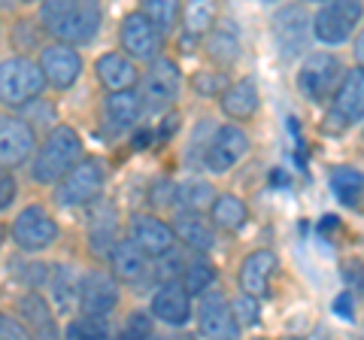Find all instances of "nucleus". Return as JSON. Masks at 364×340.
Listing matches in <instances>:
<instances>
[{
  "label": "nucleus",
  "instance_id": "35",
  "mask_svg": "<svg viewBox=\"0 0 364 340\" xmlns=\"http://www.w3.org/2000/svg\"><path fill=\"white\" fill-rule=\"evenodd\" d=\"M67 337H107L109 328L107 319H95V316H82V319H73L64 328Z\"/></svg>",
  "mask_w": 364,
  "mask_h": 340
},
{
  "label": "nucleus",
  "instance_id": "12",
  "mask_svg": "<svg viewBox=\"0 0 364 340\" xmlns=\"http://www.w3.org/2000/svg\"><path fill=\"white\" fill-rule=\"evenodd\" d=\"M119 43L128 58L134 61H152L158 52H161L164 33L158 31L143 13H131L124 16L122 28H119Z\"/></svg>",
  "mask_w": 364,
  "mask_h": 340
},
{
  "label": "nucleus",
  "instance_id": "42",
  "mask_svg": "<svg viewBox=\"0 0 364 340\" xmlns=\"http://www.w3.org/2000/svg\"><path fill=\"white\" fill-rule=\"evenodd\" d=\"M16 6V0H0V9H13Z\"/></svg>",
  "mask_w": 364,
  "mask_h": 340
},
{
  "label": "nucleus",
  "instance_id": "11",
  "mask_svg": "<svg viewBox=\"0 0 364 340\" xmlns=\"http://www.w3.org/2000/svg\"><path fill=\"white\" fill-rule=\"evenodd\" d=\"M246 155H249V134L240 124L228 122L222 128H215L207 152H203V161H207L213 174H228V170L240 164Z\"/></svg>",
  "mask_w": 364,
  "mask_h": 340
},
{
  "label": "nucleus",
  "instance_id": "20",
  "mask_svg": "<svg viewBox=\"0 0 364 340\" xmlns=\"http://www.w3.org/2000/svg\"><path fill=\"white\" fill-rule=\"evenodd\" d=\"M258 104H261L258 83L252 76H243V79H237V83L222 88V110H225L228 119H237V122L252 119L258 112Z\"/></svg>",
  "mask_w": 364,
  "mask_h": 340
},
{
  "label": "nucleus",
  "instance_id": "15",
  "mask_svg": "<svg viewBox=\"0 0 364 340\" xmlns=\"http://www.w3.org/2000/svg\"><path fill=\"white\" fill-rule=\"evenodd\" d=\"M152 319L164 322L170 328H182L191 319V294L179 286L176 280H167L158 286V292L152 294Z\"/></svg>",
  "mask_w": 364,
  "mask_h": 340
},
{
  "label": "nucleus",
  "instance_id": "29",
  "mask_svg": "<svg viewBox=\"0 0 364 340\" xmlns=\"http://www.w3.org/2000/svg\"><path fill=\"white\" fill-rule=\"evenodd\" d=\"M207 55L215 64H222V67L234 64L237 58H240V37H237V31L234 28H215V31H210Z\"/></svg>",
  "mask_w": 364,
  "mask_h": 340
},
{
  "label": "nucleus",
  "instance_id": "3",
  "mask_svg": "<svg viewBox=\"0 0 364 340\" xmlns=\"http://www.w3.org/2000/svg\"><path fill=\"white\" fill-rule=\"evenodd\" d=\"M46 79L37 61L31 58H4L0 61V104L4 107H28L40 100Z\"/></svg>",
  "mask_w": 364,
  "mask_h": 340
},
{
  "label": "nucleus",
  "instance_id": "8",
  "mask_svg": "<svg viewBox=\"0 0 364 340\" xmlns=\"http://www.w3.org/2000/svg\"><path fill=\"white\" fill-rule=\"evenodd\" d=\"M361 18V4L358 0H328V6H322L310 21V28L316 33L318 43L325 46H340L352 37V28Z\"/></svg>",
  "mask_w": 364,
  "mask_h": 340
},
{
  "label": "nucleus",
  "instance_id": "31",
  "mask_svg": "<svg viewBox=\"0 0 364 340\" xmlns=\"http://www.w3.org/2000/svg\"><path fill=\"white\" fill-rule=\"evenodd\" d=\"M49 280V289H52V301H55V310L61 313H73L76 310V301H79V282H73V274L67 267H55Z\"/></svg>",
  "mask_w": 364,
  "mask_h": 340
},
{
  "label": "nucleus",
  "instance_id": "27",
  "mask_svg": "<svg viewBox=\"0 0 364 340\" xmlns=\"http://www.w3.org/2000/svg\"><path fill=\"white\" fill-rule=\"evenodd\" d=\"M210 219L222 231H240L249 222V207L237 195H219L210 203Z\"/></svg>",
  "mask_w": 364,
  "mask_h": 340
},
{
  "label": "nucleus",
  "instance_id": "33",
  "mask_svg": "<svg viewBox=\"0 0 364 340\" xmlns=\"http://www.w3.org/2000/svg\"><path fill=\"white\" fill-rule=\"evenodd\" d=\"M213 186L210 183H203V179H191V183H186V186H179V191H176V201H182L186 203V210H198V213H203L213 203Z\"/></svg>",
  "mask_w": 364,
  "mask_h": 340
},
{
  "label": "nucleus",
  "instance_id": "39",
  "mask_svg": "<svg viewBox=\"0 0 364 340\" xmlns=\"http://www.w3.org/2000/svg\"><path fill=\"white\" fill-rule=\"evenodd\" d=\"M16 195H18V183H16V176L9 174L6 167H0V210H9V207H13Z\"/></svg>",
  "mask_w": 364,
  "mask_h": 340
},
{
  "label": "nucleus",
  "instance_id": "36",
  "mask_svg": "<svg viewBox=\"0 0 364 340\" xmlns=\"http://www.w3.org/2000/svg\"><path fill=\"white\" fill-rule=\"evenodd\" d=\"M155 331V319H152V313H143V310H136L128 316V322H124L122 328V337H152Z\"/></svg>",
  "mask_w": 364,
  "mask_h": 340
},
{
  "label": "nucleus",
  "instance_id": "45",
  "mask_svg": "<svg viewBox=\"0 0 364 340\" xmlns=\"http://www.w3.org/2000/svg\"><path fill=\"white\" fill-rule=\"evenodd\" d=\"M261 4H273V0H261Z\"/></svg>",
  "mask_w": 364,
  "mask_h": 340
},
{
  "label": "nucleus",
  "instance_id": "4",
  "mask_svg": "<svg viewBox=\"0 0 364 340\" xmlns=\"http://www.w3.org/2000/svg\"><path fill=\"white\" fill-rule=\"evenodd\" d=\"M104 183H107V170L100 164V158H91V155L79 158V161L58 179L55 201H58L61 207H85V203L100 198Z\"/></svg>",
  "mask_w": 364,
  "mask_h": 340
},
{
  "label": "nucleus",
  "instance_id": "9",
  "mask_svg": "<svg viewBox=\"0 0 364 340\" xmlns=\"http://www.w3.org/2000/svg\"><path fill=\"white\" fill-rule=\"evenodd\" d=\"M58 240V222L49 216V210L40 203H31L13 222V243L21 253H43Z\"/></svg>",
  "mask_w": 364,
  "mask_h": 340
},
{
  "label": "nucleus",
  "instance_id": "28",
  "mask_svg": "<svg viewBox=\"0 0 364 340\" xmlns=\"http://www.w3.org/2000/svg\"><path fill=\"white\" fill-rule=\"evenodd\" d=\"M331 191L334 198L349 210L361 207V170L358 167H346L340 164L331 170Z\"/></svg>",
  "mask_w": 364,
  "mask_h": 340
},
{
  "label": "nucleus",
  "instance_id": "30",
  "mask_svg": "<svg viewBox=\"0 0 364 340\" xmlns=\"http://www.w3.org/2000/svg\"><path fill=\"white\" fill-rule=\"evenodd\" d=\"M186 265V262H182ZM176 282L182 289H186L188 294H203L207 289H213V282H215V267L207 262V258H195V262H188L186 267L179 270V277Z\"/></svg>",
  "mask_w": 364,
  "mask_h": 340
},
{
  "label": "nucleus",
  "instance_id": "41",
  "mask_svg": "<svg viewBox=\"0 0 364 340\" xmlns=\"http://www.w3.org/2000/svg\"><path fill=\"white\" fill-rule=\"evenodd\" d=\"M270 183H273V186H289V176H286V170H273Z\"/></svg>",
  "mask_w": 364,
  "mask_h": 340
},
{
  "label": "nucleus",
  "instance_id": "17",
  "mask_svg": "<svg viewBox=\"0 0 364 340\" xmlns=\"http://www.w3.org/2000/svg\"><path fill=\"white\" fill-rule=\"evenodd\" d=\"M273 33H277V49L282 58H294L301 55L310 37V18L301 6H282L277 18H273Z\"/></svg>",
  "mask_w": 364,
  "mask_h": 340
},
{
  "label": "nucleus",
  "instance_id": "22",
  "mask_svg": "<svg viewBox=\"0 0 364 340\" xmlns=\"http://www.w3.org/2000/svg\"><path fill=\"white\" fill-rule=\"evenodd\" d=\"M173 234L176 240H182L188 249L195 253H207L215 243V231L213 225L200 216L198 210H186V213H176V222H173Z\"/></svg>",
  "mask_w": 364,
  "mask_h": 340
},
{
  "label": "nucleus",
  "instance_id": "26",
  "mask_svg": "<svg viewBox=\"0 0 364 340\" xmlns=\"http://www.w3.org/2000/svg\"><path fill=\"white\" fill-rule=\"evenodd\" d=\"M219 16V0H186L182 6V28L191 40L207 37Z\"/></svg>",
  "mask_w": 364,
  "mask_h": 340
},
{
  "label": "nucleus",
  "instance_id": "34",
  "mask_svg": "<svg viewBox=\"0 0 364 340\" xmlns=\"http://www.w3.org/2000/svg\"><path fill=\"white\" fill-rule=\"evenodd\" d=\"M231 313H234V322L240 325V331L243 328H252V325H258V319H261V307H258V298L255 294H240L237 301H231Z\"/></svg>",
  "mask_w": 364,
  "mask_h": 340
},
{
  "label": "nucleus",
  "instance_id": "19",
  "mask_svg": "<svg viewBox=\"0 0 364 340\" xmlns=\"http://www.w3.org/2000/svg\"><path fill=\"white\" fill-rule=\"evenodd\" d=\"M277 265H279V258L273 249H255V253H249L240 265V289L246 294H255V298L267 294L270 280L277 274Z\"/></svg>",
  "mask_w": 364,
  "mask_h": 340
},
{
  "label": "nucleus",
  "instance_id": "2",
  "mask_svg": "<svg viewBox=\"0 0 364 340\" xmlns=\"http://www.w3.org/2000/svg\"><path fill=\"white\" fill-rule=\"evenodd\" d=\"M79 158H82V137H79V131L70 128V124H55L31 164L33 183H40V186L58 183Z\"/></svg>",
  "mask_w": 364,
  "mask_h": 340
},
{
  "label": "nucleus",
  "instance_id": "16",
  "mask_svg": "<svg viewBox=\"0 0 364 340\" xmlns=\"http://www.w3.org/2000/svg\"><path fill=\"white\" fill-rule=\"evenodd\" d=\"M131 243L140 246L146 258H161L164 253H173V246H176L173 225H167L158 216H134L131 219Z\"/></svg>",
  "mask_w": 364,
  "mask_h": 340
},
{
  "label": "nucleus",
  "instance_id": "13",
  "mask_svg": "<svg viewBox=\"0 0 364 340\" xmlns=\"http://www.w3.org/2000/svg\"><path fill=\"white\" fill-rule=\"evenodd\" d=\"M40 70H43L46 83L55 85L58 92H64V88L76 85V79L82 76V58H79V52L70 43L55 40L52 46H46L40 52Z\"/></svg>",
  "mask_w": 364,
  "mask_h": 340
},
{
  "label": "nucleus",
  "instance_id": "40",
  "mask_svg": "<svg viewBox=\"0 0 364 340\" xmlns=\"http://www.w3.org/2000/svg\"><path fill=\"white\" fill-rule=\"evenodd\" d=\"M334 313L340 316L343 322H352L355 319V298H352V292H340L337 298H334Z\"/></svg>",
  "mask_w": 364,
  "mask_h": 340
},
{
  "label": "nucleus",
  "instance_id": "37",
  "mask_svg": "<svg viewBox=\"0 0 364 340\" xmlns=\"http://www.w3.org/2000/svg\"><path fill=\"white\" fill-rule=\"evenodd\" d=\"M191 85H195V92L203 95V97H213V95H222V88L228 85L225 76H210V70H198L195 76H191Z\"/></svg>",
  "mask_w": 364,
  "mask_h": 340
},
{
  "label": "nucleus",
  "instance_id": "5",
  "mask_svg": "<svg viewBox=\"0 0 364 340\" xmlns=\"http://www.w3.org/2000/svg\"><path fill=\"white\" fill-rule=\"evenodd\" d=\"M361 112H364V73L355 67V70L343 73V79H340L334 88L328 119H325V131H331V134L349 131L352 124L361 122Z\"/></svg>",
  "mask_w": 364,
  "mask_h": 340
},
{
  "label": "nucleus",
  "instance_id": "25",
  "mask_svg": "<svg viewBox=\"0 0 364 340\" xmlns=\"http://www.w3.org/2000/svg\"><path fill=\"white\" fill-rule=\"evenodd\" d=\"M18 313H21L18 319L28 325L31 334H37V337H55V334H58V325H55V313H52L49 304H46L43 294H37V292L25 294V298L18 301Z\"/></svg>",
  "mask_w": 364,
  "mask_h": 340
},
{
  "label": "nucleus",
  "instance_id": "1",
  "mask_svg": "<svg viewBox=\"0 0 364 340\" xmlns=\"http://www.w3.org/2000/svg\"><path fill=\"white\" fill-rule=\"evenodd\" d=\"M40 21L55 40L82 46L97 37L104 9H100V0H43Z\"/></svg>",
  "mask_w": 364,
  "mask_h": 340
},
{
  "label": "nucleus",
  "instance_id": "10",
  "mask_svg": "<svg viewBox=\"0 0 364 340\" xmlns=\"http://www.w3.org/2000/svg\"><path fill=\"white\" fill-rule=\"evenodd\" d=\"M76 307L82 316H95V319H109L112 310L119 307V280L104 274V270H91L79 280V301Z\"/></svg>",
  "mask_w": 364,
  "mask_h": 340
},
{
  "label": "nucleus",
  "instance_id": "44",
  "mask_svg": "<svg viewBox=\"0 0 364 340\" xmlns=\"http://www.w3.org/2000/svg\"><path fill=\"white\" fill-rule=\"evenodd\" d=\"M4 237H6V231H4V228H0V246H4Z\"/></svg>",
  "mask_w": 364,
  "mask_h": 340
},
{
  "label": "nucleus",
  "instance_id": "6",
  "mask_svg": "<svg viewBox=\"0 0 364 340\" xmlns=\"http://www.w3.org/2000/svg\"><path fill=\"white\" fill-rule=\"evenodd\" d=\"M340 79H343V64H340L337 55L313 52L306 55L298 70V92L313 104H325L334 95Z\"/></svg>",
  "mask_w": 364,
  "mask_h": 340
},
{
  "label": "nucleus",
  "instance_id": "38",
  "mask_svg": "<svg viewBox=\"0 0 364 340\" xmlns=\"http://www.w3.org/2000/svg\"><path fill=\"white\" fill-rule=\"evenodd\" d=\"M0 337L25 340V337H31V331H28V325L21 322L18 316H13V313H0Z\"/></svg>",
  "mask_w": 364,
  "mask_h": 340
},
{
  "label": "nucleus",
  "instance_id": "7",
  "mask_svg": "<svg viewBox=\"0 0 364 340\" xmlns=\"http://www.w3.org/2000/svg\"><path fill=\"white\" fill-rule=\"evenodd\" d=\"M179 85H182V76H179L176 61L158 58V55H155L152 64H149V70H146V76H143V83H140V92H136V95H140L143 110L161 112V110H167V107L176 100Z\"/></svg>",
  "mask_w": 364,
  "mask_h": 340
},
{
  "label": "nucleus",
  "instance_id": "43",
  "mask_svg": "<svg viewBox=\"0 0 364 340\" xmlns=\"http://www.w3.org/2000/svg\"><path fill=\"white\" fill-rule=\"evenodd\" d=\"M304 4H328V0H304Z\"/></svg>",
  "mask_w": 364,
  "mask_h": 340
},
{
  "label": "nucleus",
  "instance_id": "24",
  "mask_svg": "<svg viewBox=\"0 0 364 340\" xmlns=\"http://www.w3.org/2000/svg\"><path fill=\"white\" fill-rule=\"evenodd\" d=\"M140 112H143V104H140V95H136L134 88H119V92H109L107 100H104V119L116 131L134 128L136 119H140Z\"/></svg>",
  "mask_w": 364,
  "mask_h": 340
},
{
  "label": "nucleus",
  "instance_id": "18",
  "mask_svg": "<svg viewBox=\"0 0 364 340\" xmlns=\"http://www.w3.org/2000/svg\"><path fill=\"white\" fill-rule=\"evenodd\" d=\"M200 334L207 337H240V325L234 322L231 304H228L219 292H203V301L198 307Z\"/></svg>",
  "mask_w": 364,
  "mask_h": 340
},
{
  "label": "nucleus",
  "instance_id": "23",
  "mask_svg": "<svg viewBox=\"0 0 364 340\" xmlns=\"http://www.w3.org/2000/svg\"><path fill=\"white\" fill-rule=\"evenodd\" d=\"M109 267L112 277L122 282H140L146 277V253L140 246H134L131 240H116L109 249Z\"/></svg>",
  "mask_w": 364,
  "mask_h": 340
},
{
  "label": "nucleus",
  "instance_id": "32",
  "mask_svg": "<svg viewBox=\"0 0 364 340\" xmlns=\"http://www.w3.org/2000/svg\"><path fill=\"white\" fill-rule=\"evenodd\" d=\"M143 16L161 33H167L179 21V0H143Z\"/></svg>",
  "mask_w": 364,
  "mask_h": 340
},
{
  "label": "nucleus",
  "instance_id": "21",
  "mask_svg": "<svg viewBox=\"0 0 364 340\" xmlns=\"http://www.w3.org/2000/svg\"><path fill=\"white\" fill-rule=\"evenodd\" d=\"M95 73L107 92H119V88H134L136 85V67L134 58L122 52H104L95 61Z\"/></svg>",
  "mask_w": 364,
  "mask_h": 340
},
{
  "label": "nucleus",
  "instance_id": "14",
  "mask_svg": "<svg viewBox=\"0 0 364 340\" xmlns=\"http://www.w3.org/2000/svg\"><path fill=\"white\" fill-rule=\"evenodd\" d=\"M37 146V134L28 119L0 116V167H21Z\"/></svg>",
  "mask_w": 364,
  "mask_h": 340
},
{
  "label": "nucleus",
  "instance_id": "46",
  "mask_svg": "<svg viewBox=\"0 0 364 340\" xmlns=\"http://www.w3.org/2000/svg\"><path fill=\"white\" fill-rule=\"evenodd\" d=\"M28 4H33V0H28Z\"/></svg>",
  "mask_w": 364,
  "mask_h": 340
}]
</instances>
